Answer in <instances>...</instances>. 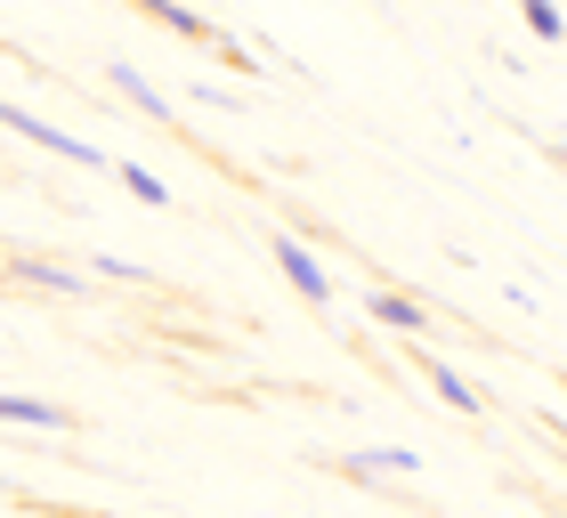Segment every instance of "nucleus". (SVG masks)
Returning a JSON list of instances; mask_svg holds the SVG:
<instances>
[{"label":"nucleus","mask_w":567,"mask_h":518,"mask_svg":"<svg viewBox=\"0 0 567 518\" xmlns=\"http://www.w3.org/2000/svg\"><path fill=\"white\" fill-rule=\"evenodd\" d=\"M0 130H17V138H33L41 154H58V163H73V170H106V154H97L90 138H73V130H49L41 114L9 106V97H0Z\"/></svg>","instance_id":"1"},{"label":"nucleus","mask_w":567,"mask_h":518,"mask_svg":"<svg viewBox=\"0 0 567 518\" xmlns=\"http://www.w3.org/2000/svg\"><path fill=\"white\" fill-rule=\"evenodd\" d=\"M268 259L284 268V283H292V292H300L308 308H332V276H324V259L308 251V244H292V236H276V244H268Z\"/></svg>","instance_id":"2"},{"label":"nucleus","mask_w":567,"mask_h":518,"mask_svg":"<svg viewBox=\"0 0 567 518\" xmlns=\"http://www.w3.org/2000/svg\"><path fill=\"white\" fill-rule=\"evenodd\" d=\"M365 317L390 324V332H430V308L414 292H390V283H373V292H365Z\"/></svg>","instance_id":"3"},{"label":"nucleus","mask_w":567,"mask_h":518,"mask_svg":"<svg viewBox=\"0 0 567 518\" xmlns=\"http://www.w3.org/2000/svg\"><path fill=\"white\" fill-rule=\"evenodd\" d=\"M106 82H114L122 97H131V106H138L146 122H163V130H171V106H163V90H154V82H146L138 65H106Z\"/></svg>","instance_id":"4"},{"label":"nucleus","mask_w":567,"mask_h":518,"mask_svg":"<svg viewBox=\"0 0 567 518\" xmlns=\"http://www.w3.org/2000/svg\"><path fill=\"white\" fill-rule=\"evenodd\" d=\"M422 373H430V388H437V397H446L454 413H478V405H486L471 373H454V365H437V356H422Z\"/></svg>","instance_id":"5"},{"label":"nucleus","mask_w":567,"mask_h":518,"mask_svg":"<svg viewBox=\"0 0 567 518\" xmlns=\"http://www.w3.org/2000/svg\"><path fill=\"white\" fill-rule=\"evenodd\" d=\"M0 422H24V429H73V413L49 405V397H0Z\"/></svg>","instance_id":"6"},{"label":"nucleus","mask_w":567,"mask_h":518,"mask_svg":"<svg viewBox=\"0 0 567 518\" xmlns=\"http://www.w3.org/2000/svg\"><path fill=\"white\" fill-rule=\"evenodd\" d=\"M9 276H17V283H41V292L82 300V276H73V268H49V259H9Z\"/></svg>","instance_id":"7"},{"label":"nucleus","mask_w":567,"mask_h":518,"mask_svg":"<svg viewBox=\"0 0 567 518\" xmlns=\"http://www.w3.org/2000/svg\"><path fill=\"white\" fill-rule=\"evenodd\" d=\"M349 470H357V478H381V470H398V478H405V470H422V454H405V446H373V454H357Z\"/></svg>","instance_id":"8"},{"label":"nucleus","mask_w":567,"mask_h":518,"mask_svg":"<svg viewBox=\"0 0 567 518\" xmlns=\"http://www.w3.org/2000/svg\"><path fill=\"white\" fill-rule=\"evenodd\" d=\"M519 17L535 24V41H567V17H559V0H519Z\"/></svg>","instance_id":"9"},{"label":"nucleus","mask_w":567,"mask_h":518,"mask_svg":"<svg viewBox=\"0 0 567 518\" xmlns=\"http://www.w3.org/2000/svg\"><path fill=\"white\" fill-rule=\"evenodd\" d=\"M122 187H131L138 203H154V211H163V203H178V195L163 187V178H154V170H138V163H122Z\"/></svg>","instance_id":"10"},{"label":"nucleus","mask_w":567,"mask_h":518,"mask_svg":"<svg viewBox=\"0 0 567 518\" xmlns=\"http://www.w3.org/2000/svg\"><path fill=\"white\" fill-rule=\"evenodd\" d=\"M97 276H106V283H138V292H146V268H138V259H114V251H97Z\"/></svg>","instance_id":"11"},{"label":"nucleus","mask_w":567,"mask_h":518,"mask_svg":"<svg viewBox=\"0 0 567 518\" xmlns=\"http://www.w3.org/2000/svg\"><path fill=\"white\" fill-rule=\"evenodd\" d=\"M559 163H567V146H559Z\"/></svg>","instance_id":"12"}]
</instances>
